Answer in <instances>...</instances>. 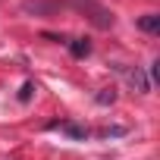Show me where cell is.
Segmentation results:
<instances>
[{"mask_svg":"<svg viewBox=\"0 0 160 160\" xmlns=\"http://www.w3.org/2000/svg\"><path fill=\"white\" fill-rule=\"evenodd\" d=\"M50 129H60V132H66V135L75 138V141H85V138H88V129L78 126V122H50Z\"/></svg>","mask_w":160,"mask_h":160,"instance_id":"obj_1","label":"cell"},{"mask_svg":"<svg viewBox=\"0 0 160 160\" xmlns=\"http://www.w3.org/2000/svg\"><path fill=\"white\" fill-rule=\"evenodd\" d=\"M66 44H69V53H72L75 60H82V57L91 53V41H88V38H72V41H66Z\"/></svg>","mask_w":160,"mask_h":160,"instance_id":"obj_2","label":"cell"},{"mask_svg":"<svg viewBox=\"0 0 160 160\" xmlns=\"http://www.w3.org/2000/svg\"><path fill=\"white\" fill-rule=\"evenodd\" d=\"M138 28H141V32H148V35L160 32V16H157V13H148V16H141V19H138Z\"/></svg>","mask_w":160,"mask_h":160,"instance_id":"obj_3","label":"cell"},{"mask_svg":"<svg viewBox=\"0 0 160 160\" xmlns=\"http://www.w3.org/2000/svg\"><path fill=\"white\" fill-rule=\"evenodd\" d=\"M94 101H98V104H113V101H116V91H113V88H104Z\"/></svg>","mask_w":160,"mask_h":160,"instance_id":"obj_4","label":"cell"},{"mask_svg":"<svg viewBox=\"0 0 160 160\" xmlns=\"http://www.w3.org/2000/svg\"><path fill=\"white\" fill-rule=\"evenodd\" d=\"M132 82H138V88H141V91H148V88H151V85H148V78H144V75H141L138 69L132 72Z\"/></svg>","mask_w":160,"mask_h":160,"instance_id":"obj_5","label":"cell"},{"mask_svg":"<svg viewBox=\"0 0 160 160\" xmlns=\"http://www.w3.org/2000/svg\"><path fill=\"white\" fill-rule=\"evenodd\" d=\"M32 91H35V85H32V82H25V85H22V91H19V101L25 104V101L32 98Z\"/></svg>","mask_w":160,"mask_h":160,"instance_id":"obj_6","label":"cell"},{"mask_svg":"<svg viewBox=\"0 0 160 160\" xmlns=\"http://www.w3.org/2000/svg\"><path fill=\"white\" fill-rule=\"evenodd\" d=\"M122 132H126L122 126H110V129H104L101 135H104V138H110V135H122Z\"/></svg>","mask_w":160,"mask_h":160,"instance_id":"obj_7","label":"cell"}]
</instances>
